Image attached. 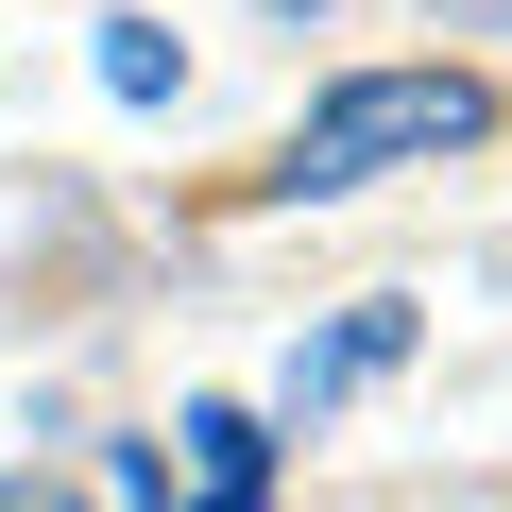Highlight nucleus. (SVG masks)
Wrapping results in <instances>:
<instances>
[{"label": "nucleus", "instance_id": "39448f33", "mask_svg": "<svg viewBox=\"0 0 512 512\" xmlns=\"http://www.w3.org/2000/svg\"><path fill=\"white\" fill-rule=\"evenodd\" d=\"M0 512H86V495L69 478H0Z\"/></svg>", "mask_w": 512, "mask_h": 512}, {"label": "nucleus", "instance_id": "20e7f679", "mask_svg": "<svg viewBox=\"0 0 512 512\" xmlns=\"http://www.w3.org/2000/svg\"><path fill=\"white\" fill-rule=\"evenodd\" d=\"M103 86H120V103H171V86H188V52H171L154 18H103Z\"/></svg>", "mask_w": 512, "mask_h": 512}, {"label": "nucleus", "instance_id": "423d86ee", "mask_svg": "<svg viewBox=\"0 0 512 512\" xmlns=\"http://www.w3.org/2000/svg\"><path fill=\"white\" fill-rule=\"evenodd\" d=\"M444 18H478V35H512V0H444Z\"/></svg>", "mask_w": 512, "mask_h": 512}, {"label": "nucleus", "instance_id": "f03ea898", "mask_svg": "<svg viewBox=\"0 0 512 512\" xmlns=\"http://www.w3.org/2000/svg\"><path fill=\"white\" fill-rule=\"evenodd\" d=\"M393 359H410V308L376 291V308H342L325 342H291V359H274V410L308 427V410H342V393H359V376H393Z\"/></svg>", "mask_w": 512, "mask_h": 512}, {"label": "nucleus", "instance_id": "7ed1b4c3", "mask_svg": "<svg viewBox=\"0 0 512 512\" xmlns=\"http://www.w3.org/2000/svg\"><path fill=\"white\" fill-rule=\"evenodd\" d=\"M188 512H274V410H239V393L188 410Z\"/></svg>", "mask_w": 512, "mask_h": 512}, {"label": "nucleus", "instance_id": "f257e3e1", "mask_svg": "<svg viewBox=\"0 0 512 512\" xmlns=\"http://www.w3.org/2000/svg\"><path fill=\"white\" fill-rule=\"evenodd\" d=\"M478 137H495V86H478V69H342V86L291 120L274 205H342V188H376V171H444V154H478Z\"/></svg>", "mask_w": 512, "mask_h": 512}]
</instances>
